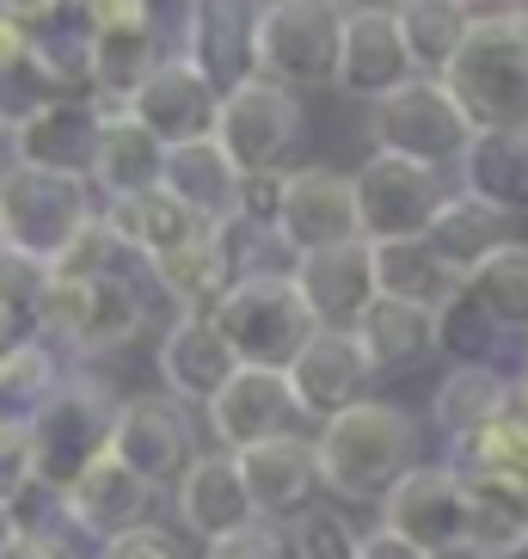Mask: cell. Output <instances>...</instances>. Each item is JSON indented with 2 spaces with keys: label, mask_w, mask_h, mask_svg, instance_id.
Segmentation results:
<instances>
[{
  "label": "cell",
  "mask_w": 528,
  "mask_h": 559,
  "mask_svg": "<svg viewBox=\"0 0 528 559\" xmlns=\"http://www.w3.org/2000/svg\"><path fill=\"white\" fill-rule=\"evenodd\" d=\"M154 504H160V492H154L142 474H130L111 449H105L74 486H62V510H68V523H74V535H81L86 547L154 523Z\"/></svg>",
  "instance_id": "obj_20"
},
{
  "label": "cell",
  "mask_w": 528,
  "mask_h": 559,
  "mask_svg": "<svg viewBox=\"0 0 528 559\" xmlns=\"http://www.w3.org/2000/svg\"><path fill=\"white\" fill-rule=\"evenodd\" d=\"M203 430H209V443L228 449V455L264 443V437H283V430H301L289 376H283V369H252V362H240V369L215 388L209 406H203Z\"/></svg>",
  "instance_id": "obj_13"
},
{
  "label": "cell",
  "mask_w": 528,
  "mask_h": 559,
  "mask_svg": "<svg viewBox=\"0 0 528 559\" xmlns=\"http://www.w3.org/2000/svg\"><path fill=\"white\" fill-rule=\"evenodd\" d=\"M424 443H430V425L418 412H406L387 394H363L357 406L314 425L320 492L338 510H375L394 492V479L424 461Z\"/></svg>",
  "instance_id": "obj_1"
},
{
  "label": "cell",
  "mask_w": 528,
  "mask_h": 559,
  "mask_svg": "<svg viewBox=\"0 0 528 559\" xmlns=\"http://www.w3.org/2000/svg\"><path fill=\"white\" fill-rule=\"evenodd\" d=\"M148 283H154V289H160V296L172 301L179 313H209L233 277H228V259H221V247H215V234L203 228L197 240H184V247L148 259Z\"/></svg>",
  "instance_id": "obj_35"
},
{
  "label": "cell",
  "mask_w": 528,
  "mask_h": 559,
  "mask_svg": "<svg viewBox=\"0 0 528 559\" xmlns=\"http://www.w3.org/2000/svg\"><path fill=\"white\" fill-rule=\"evenodd\" d=\"M418 68L399 44V25H394V7H345V32H338V74L332 86L345 99H363L375 105L381 93L406 86Z\"/></svg>",
  "instance_id": "obj_21"
},
{
  "label": "cell",
  "mask_w": 528,
  "mask_h": 559,
  "mask_svg": "<svg viewBox=\"0 0 528 559\" xmlns=\"http://www.w3.org/2000/svg\"><path fill=\"white\" fill-rule=\"evenodd\" d=\"M154 369H160V394H172L179 406L203 412L215 400V388L240 369V357L228 350V338L215 332L209 313H172V326L154 345Z\"/></svg>",
  "instance_id": "obj_23"
},
{
  "label": "cell",
  "mask_w": 528,
  "mask_h": 559,
  "mask_svg": "<svg viewBox=\"0 0 528 559\" xmlns=\"http://www.w3.org/2000/svg\"><path fill=\"white\" fill-rule=\"evenodd\" d=\"M350 191H357L363 240H418L448 198V173L406 160V154H369L350 173Z\"/></svg>",
  "instance_id": "obj_10"
},
{
  "label": "cell",
  "mask_w": 528,
  "mask_h": 559,
  "mask_svg": "<svg viewBox=\"0 0 528 559\" xmlns=\"http://www.w3.org/2000/svg\"><path fill=\"white\" fill-rule=\"evenodd\" d=\"M523 130H528V123H523Z\"/></svg>",
  "instance_id": "obj_58"
},
{
  "label": "cell",
  "mask_w": 528,
  "mask_h": 559,
  "mask_svg": "<svg viewBox=\"0 0 528 559\" xmlns=\"http://www.w3.org/2000/svg\"><path fill=\"white\" fill-rule=\"evenodd\" d=\"M504 7H511V13H516V19H523V25H528V0H504Z\"/></svg>",
  "instance_id": "obj_55"
},
{
  "label": "cell",
  "mask_w": 528,
  "mask_h": 559,
  "mask_svg": "<svg viewBox=\"0 0 528 559\" xmlns=\"http://www.w3.org/2000/svg\"><path fill=\"white\" fill-rule=\"evenodd\" d=\"M166 37L154 0H99V37H93V99L130 105L135 86L166 62Z\"/></svg>",
  "instance_id": "obj_12"
},
{
  "label": "cell",
  "mask_w": 528,
  "mask_h": 559,
  "mask_svg": "<svg viewBox=\"0 0 528 559\" xmlns=\"http://www.w3.org/2000/svg\"><path fill=\"white\" fill-rule=\"evenodd\" d=\"M461 191L492 203L497 215H528V130H473V142L455 160Z\"/></svg>",
  "instance_id": "obj_29"
},
{
  "label": "cell",
  "mask_w": 528,
  "mask_h": 559,
  "mask_svg": "<svg viewBox=\"0 0 528 559\" xmlns=\"http://www.w3.org/2000/svg\"><path fill=\"white\" fill-rule=\"evenodd\" d=\"M436 81L455 93L473 130H523L528 123V25L511 7L467 19L461 50Z\"/></svg>",
  "instance_id": "obj_2"
},
{
  "label": "cell",
  "mask_w": 528,
  "mask_h": 559,
  "mask_svg": "<svg viewBox=\"0 0 528 559\" xmlns=\"http://www.w3.org/2000/svg\"><path fill=\"white\" fill-rule=\"evenodd\" d=\"M504 394H511V369H497V362H448V376L430 394V430L443 437V449L461 443L504 406Z\"/></svg>",
  "instance_id": "obj_32"
},
{
  "label": "cell",
  "mask_w": 528,
  "mask_h": 559,
  "mask_svg": "<svg viewBox=\"0 0 528 559\" xmlns=\"http://www.w3.org/2000/svg\"><path fill=\"white\" fill-rule=\"evenodd\" d=\"M363 135L375 154H406V160H424L436 173H455L461 148L473 142V123L436 74H412L406 86H394L369 105Z\"/></svg>",
  "instance_id": "obj_6"
},
{
  "label": "cell",
  "mask_w": 528,
  "mask_h": 559,
  "mask_svg": "<svg viewBox=\"0 0 528 559\" xmlns=\"http://www.w3.org/2000/svg\"><path fill=\"white\" fill-rule=\"evenodd\" d=\"M93 559H184V554H179V535H166L160 523H142V528H130V535L99 542Z\"/></svg>",
  "instance_id": "obj_46"
},
{
  "label": "cell",
  "mask_w": 528,
  "mask_h": 559,
  "mask_svg": "<svg viewBox=\"0 0 528 559\" xmlns=\"http://www.w3.org/2000/svg\"><path fill=\"white\" fill-rule=\"evenodd\" d=\"M25 479H32V430H25V418L0 412V498H13Z\"/></svg>",
  "instance_id": "obj_47"
},
{
  "label": "cell",
  "mask_w": 528,
  "mask_h": 559,
  "mask_svg": "<svg viewBox=\"0 0 528 559\" xmlns=\"http://www.w3.org/2000/svg\"><path fill=\"white\" fill-rule=\"evenodd\" d=\"M296 289L308 301L320 326H357V313L375 301V264H369V240H345L326 252H301L296 259Z\"/></svg>",
  "instance_id": "obj_26"
},
{
  "label": "cell",
  "mask_w": 528,
  "mask_h": 559,
  "mask_svg": "<svg viewBox=\"0 0 528 559\" xmlns=\"http://www.w3.org/2000/svg\"><path fill=\"white\" fill-rule=\"evenodd\" d=\"M375 523L394 528V535H406V542L424 547V554H436L443 542H461L467 535V486H461V474H455L443 455L436 461L424 455L412 474H399L394 492L375 504Z\"/></svg>",
  "instance_id": "obj_15"
},
{
  "label": "cell",
  "mask_w": 528,
  "mask_h": 559,
  "mask_svg": "<svg viewBox=\"0 0 528 559\" xmlns=\"http://www.w3.org/2000/svg\"><path fill=\"white\" fill-rule=\"evenodd\" d=\"M50 99H62V86L44 74V62L32 56L25 32H19L13 13H0V123L19 130L25 117H37Z\"/></svg>",
  "instance_id": "obj_39"
},
{
  "label": "cell",
  "mask_w": 528,
  "mask_h": 559,
  "mask_svg": "<svg viewBox=\"0 0 528 559\" xmlns=\"http://www.w3.org/2000/svg\"><path fill=\"white\" fill-rule=\"evenodd\" d=\"M0 559H81V554H68V547H50V542H32V535H19L13 547Z\"/></svg>",
  "instance_id": "obj_49"
},
{
  "label": "cell",
  "mask_w": 528,
  "mask_h": 559,
  "mask_svg": "<svg viewBox=\"0 0 528 559\" xmlns=\"http://www.w3.org/2000/svg\"><path fill=\"white\" fill-rule=\"evenodd\" d=\"M105 222H111L123 240H130L142 259H160V252L184 247V240H197L209 222L203 215H191L166 185H154V191H142V198H123V203H105Z\"/></svg>",
  "instance_id": "obj_36"
},
{
  "label": "cell",
  "mask_w": 528,
  "mask_h": 559,
  "mask_svg": "<svg viewBox=\"0 0 528 559\" xmlns=\"http://www.w3.org/2000/svg\"><path fill=\"white\" fill-rule=\"evenodd\" d=\"M283 376H289L301 425H326L332 412L357 406V400L369 394L375 369H369V357H363V345H357L350 326H320L314 338L296 350V362H289Z\"/></svg>",
  "instance_id": "obj_18"
},
{
  "label": "cell",
  "mask_w": 528,
  "mask_h": 559,
  "mask_svg": "<svg viewBox=\"0 0 528 559\" xmlns=\"http://www.w3.org/2000/svg\"><path fill=\"white\" fill-rule=\"evenodd\" d=\"M148 326V283L135 277H56L37 301V332L68 362H93L135 345Z\"/></svg>",
  "instance_id": "obj_3"
},
{
  "label": "cell",
  "mask_w": 528,
  "mask_h": 559,
  "mask_svg": "<svg viewBox=\"0 0 528 559\" xmlns=\"http://www.w3.org/2000/svg\"><path fill=\"white\" fill-rule=\"evenodd\" d=\"M25 7H32V0H0V13H25Z\"/></svg>",
  "instance_id": "obj_56"
},
{
  "label": "cell",
  "mask_w": 528,
  "mask_h": 559,
  "mask_svg": "<svg viewBox=\"0 0 528 559\" xmlns=\"http://www.w3.org/2000/svg\"><path fill=\"white\" fill-rule=\"evenodd\" d=\"M215 105H221V93H215L197 68L172 50L148 81L135 86V99L117 105V111H130L142 130L160 135L166 148H179V142H197V135L215 130Z\"/></svg>",
  "instance_id": "obj_25"
},
{
  "label": "cell",
  "mask_w": 528,
  "mask_h": 559,
  "mask_svg": "<svg viewBox=\"0 0 528 559\" xmlns=\"http://www.w3.org/2000/svg\"><path fill=\"white\" fill-rule=\"evenodd\" d=\"M357 535L363 528L350 523L338 504H314L289 523V554L296 559H357Z\"/></svg>",
  "instance_id": "obj_42"
},
{
  "label": "cell",
  "mask_w": 528,
  "mask_h": 559,
  "mask_svg": "<svg viewBox=\"0 0 528 559\" xmlns=\"http://www.w3.org/2000/svg\"><path fill=\"white\" fill-rule=\"evenodd\" d=\"M240 479H247V498L259 510V523L289 528L301 510H314L320 498V461H314V430H283V437H264V443L240 449Z\"/></svg>",
  "instance_id": "obj_16"
},
{
  "label": "cell",
  "mask_w": 528,
  "mask_h": 559,
  "mask_svg": "<svg viewBox=\"0 0 528 559\" xmlns=\"http://www.w3.org/2000/svg\"><path fill=\"white\" fill-rule=\"evenodd\" d=\"M516 376H523V381H528V338H523V362H516Z\"/></svg>",
  "instance_id": "obj_57"
},
{
  "label": "cell",
  "mask_w": 528,
  "mask_h": 559,
  "mask_svg": "<svg viewBox=\"0 0 528 559\" xmlns=\"http://www.w3.org/2000/svg\"><path fill=\"white\" fill-rule=\"evenodd\" d=\"M68 369H74V362H68L44 332H25L19 345L0 350V412H7V418H32V412L62 388Z\"/></svg>",
  "instance_id": "obj_38"
},
{
  "label": "cell",
  "mask_w": 528,
  "mask_h": 559,
  "mask_svg": "<svg viewBox=\"0 0 528 559\" xmlns=\"http://www.w3.org/2000/svg\"><path fill=\"white\" fill-rule=\"evenodd\" d=\"M357 559H430L424 547H412L406 542V535H394V528H363V535H357Z\"/></svg>",
  "instance_id": "obj_48"
},
{
  "label": "cell",
  "mask_w": 528,
  "mask_h": 559,
  "mask_svg": "<svg viewBox=\"0 0 528 559\" xmlns=\"http://www.w3.org/2000/svg\"><path fill=\"white\" fill-rule=\"evenodd\" d=\"M338 7H399V0H338Z\"/></svg>",
  "instance_id": "obj_54"
},
{
  "label": "cell",
  "mask_w": 528,
  "mask_h": 559,
  "mask_svg": "<svg viewBox=\"0 0 528 559\" xmlns=\"http://www.w3.org/2000/svg\"><path fill=\"white\" fill-rule=\"evenodd\" d=\"M430 559H492V554H485V547H473V542L461 535V542H443V547H436Z\"/></svg>",
  "instance_id": "obj_50"
},
{
  "label": "cell",
  "mask_w": 528,
  "mask_h": 559,
  "mask_svg": "<svg viewBox=\"0 0 528 559\" xmlns=\"http://www.w3.org/2000/svg\"><path fill=\"white\" fill-rule=\"evenodd\" d=\"M105 111L93 93H62L50 99L37 117H25L13 130V160L19 166H44V173H68V179H86L93 173V154H99V130Z\"/></svg>",
  "instance_id": "obj_22"
},
{
  "label": "cell",
  "mask_w": 528,
  "mask_h": 559,
  "mask_svg": "<svg viewBox=\"0 0 528 559\" xmlns=\"http://www.w3.org/2000/svg\"><path fill=\"white\" fill-rule=\"evenodd\" d=\"M7 166H13V130L0 123V173H7Z\"/></svg>",
  "instance_id": "obj_52"
},
{
  "label": "cell",
  "mask_w": 528,
  "mask_h": 559,
  "mask_svg": "<svg viewBox=\"0 0 528 559\" xmlns=\"http://www.w3.org/2000/svg\"><path fill=\"white\" fill-rule=\"evenodd\" d=\"M504 240H511V215H497L492 203L467 198V191H448L443 210H436V222L424 228V247L436 252L461 283H467V271H473L485 252H497Z\"/></svg>",
  "instance_id": "obj_33"
},
{
  "label": "cell",
  "mask_w": 528,
  "mask_h": 559,
  "mask_svg": "<svg viewBox=\"0 0 528 559\" xmlns=\"http://www.w3.org/2000/svg\"><path fill=\"white\" fill-rule=\"evenodd\" d=\"M283 185H289V166H271V173H247V179H240V203H233V215H240V222H252V228H271V234H277Z\"/></svg>",
  "instance_id": "obj_45"
},
{
  "label": "cell",
  "mask_w": 528,
  "mask_h": 559,
  "mask_svg": "<svg viewBox=\"0 0 528 559\" xmlns=\"http://www.w3.org/2000/svg\"><path fill=\"white\" fill-rule=\"evenodd\" d=\"M252 32H259V0H184L179 56L197 68L215 93H228V86L259 74Z\"/></svg>",
  "instance_id": "obj_17"
},
{
  "label": "cell",
  "mask_w": 528,
  "mask_h": 559,
  "mask_svg": "<svg viewBox=\"0 0 528 559\" xmlns=\"http://www.w3.org/2000/svg\"><path fill=\"white\" fill-rule=\"evenodd\" d=\"M166 179V142L154 130H142L130 111H105V130H99V154H93V173L86 185L99 191L105 203H123V198H142Z\"/></svg>",
  "instance_id": "obj_28"
},
{
  "label": "cell",
  "mask_w": 528,
  "mask_h": 559,
  "mask_svg": "<svg viewBox=\"0 0 528 559\" xmlns=\"http://www.w3.org/2000/svg\"><path fill=\"white\" fill-rule=\"evenodd\" d=\"M111 455L142 474L154 492H166L184 474V461L197 455V430H191V406H179L172 394H130L117 400L111 418Z\"/></svg>",
  "instance_id": "obj_11"
},
{
  "label": "cell",
  "mask_w": 528,
  "mask_h": 559,
  "mask_svg": "<svg viewBox=\"0 0 528 559\" xmlns=\"http://www.w3.org/2000/svg\"><path fill=\"white\" fill-rule=\"evenodd\" d=\"M215 332L228 338V350L252 369H289L296 350L320 332V320L308 313L296 277L289 271H259L221 289V301L209 308Z\"/></svg>",
  "instance_id": "obj_5"
},
{
  "label": "cell",
  "mask_w": 528,
  "mask_h": 559,
  "mask_svg": "<svg viewBox=\"0 0 528 559\" xmlns=\"http://www.w3.org/2000/svg\"><path fill=\"white\" fill-rule=\"evenodd\" d=\"M166 492H172V523H179V535H191L197 547L259 523V510L247 498V479H240V461L228 449H197Z\"/></svg>",
  "instance_id": "obj_19"
},
{
  "label": "cell",
  "mask_w": 528,
  "mask_h": 559,
  "mask_svg": "<svg viewBox=\"0 0 528 559\" xmlns=\"http://www.w3.org/2000/svg\"><path fill=\"white\" fill-rule=\"evenodd\" d=\"M111 418H117V388L105 376H93V369L74 362V369L62 376V388L25 418V430H32V479L37 486H50V492L74 486V479L111 449Z\"/></svg>",
  "instance_id": "obj_4"
},
{
  "label": "cell",
  "mask_w": 528,
  "mask_h": 559,
  "mask_svg": "<svg viewBox=\"0 0 528 559\" xmlns=\"http://www.w3.org/2000/svg\"><path fill=\"white\" fill-rule=\"evenodd\" d=\"M357 345H363L375 381L387 376H412L436 357V308H418V301H394L375 296L363 313H357Z\"/></svg>",
  "instance_id": "obj_27"
},
{
  "label": "cell",
  "mask_w": 528,
  "mask_h": 559,
  "mask_svg": "<svg viewBox=\"0 0 528 559\" xmlns=\"http://www.w3.org/2000/svg\"><path fill=\"white\" fill-rule=\"evenodd\" d=\"M338 32H345L338 0H259V32H252L259 74L289 93H320L338 74Z\"/></svg>",
  "instance_id": "obj_7"
},
{
  "label": "cell",
  "mask_w": 528,
  "mask_h": 559,
  "mask_svg": "<svg viewBox=\"0 0 528 559\" xmlns=\"http://www.w3.org/2000/svg\"><path fill=\"white\" fill-rule=\"evenodd\" d=\"M99 210L93 185L68 179V173H44V166H7L0 173V247L25 252L37 264H56L62 247L81 234V222Z\"/></svg>",
  "instance_id": "obj_8"
},
{
  "label": "cell",
  "mask_w": 528,
  "mask_h": 559,
  "mask_svg": "<svg viewBox=\"0 0 528 559\" xmlns=\"http://www.w3.org/2000/svg\"><path fill=\"white\" fill-rule=\"evenodd\" d=\"M369 264H375V296L418 301V308H443L461 289V277L424 247V234L418 240H369Z\"/></svg>",
  "instance_id": "obj_34"
},
{
  "label": "cell",
  "mask_w": 528,
  "mask_h": 559,
  "mask_svg": "<svg viewBox=\"0 0 528 559\" xmlns=\"http://www.w3.org/2000/svg\"><path fill=\"white\" fill-rule=\"evenodd\" d=\"M467 486V542L492 559L528 554V474H461Z\"/></svg>",
  "instance_id": "obj_30"
},
{
  "label": "cell",
  "mask_w": 528,
  "mask_h": 559,
  "mask_svg": "<svg viewBox=\"0 0 528 559\" xmlns=\"http://www.w3.org/2000/svg\"><path fill=\"white\" fill-rule=\"evenodd\" d=\"M277 240L289 247V259L345 247V240H363L350 173H338V166H289V185H283V215H277Z\"/></svg>",
  "instance_id": "obj_14"
},
{
  "label": "cell",
  "mask_w": 528,
  "mask_h": 559,
  "mask_svg": "<svg viewBox=\"0 0 528 559\" xmlns=\"http://www.w3.org/2000/svg\"><path fill=\"white\" fill-rule=\"evenodd\" d=\"M197 559H296V554H289V528L247 523V528H233V535H221V542H209Z\"/></svg>",
  "instance_id": "obj_44"
},
{
  "label": "cell",
  "mask_w": 528,
  "mask_h": 559,
  "mask_svg": "<svg viewBox=\"0 0 528 559\" xmlns=\"http://www.w3.org/2000/svg\"><path fill=\"white\" fill-rule=\"evenodd\" d=\"M209 135L221 142V154L233 160L240 179L247 173H271V166H289V148L301 142V93L252 74V81L221 93Z\"/></svg>",
  "instance_id": "obj_9"
},
{
  "label": "cell",
  "mask_w": 528,
  "mask_h": 559,
  "mask_svg": "<svg viewBox=\"0 0 528 559\" xmlns=\"http://www.w3.org/2000/svg\"><path fill=\"white\" fill-rule=\"evenodd\" d=\"M44 289H50V264L25 259V252L0 247V308L19 313L25 326H37V301H44Z\"/></svg>",
  "instance_id": "obj_43"
},
{
  "label": "cell",
  "mask_w": 528,
  "mask_h": 559,
  "mask_svg": "<svg viewBox=\"0 0 528 559\" xmlns=\"http://www.w3.org/2000/svg\"><path fill=\"white\" fill-rule=\"evenodd\" d=\"M455 7H467V13H492V7H504V0H455Z\"/></svg>",
  "instance_id": "obj_53"
},
{
  "label": "cell",
  "mask_w": 528,
  "mask_h": 559,
  "mask_svg": "<svg viewBox=\"0 0 528 559\" xmlns=\"http://www.w3.org/2000/svg\"><path fill=\"white\" fill-rule=\"evenodd\" d=\"M166 191L184 203L191 215H203V222H228L233 203H240V173H233V160L221 154V142L215 135H197V142H179V148H166Z\"/></svg>",
  "instance_id": "obj_31"
},
{
  "label": "cell",
  "mask_w": 528,
  "mask_h": 559,
  "mask_svg": "<svg viewBox=\"0 0 528 559\" xmlns=\"http://www.w3.org/2000/svg\"><path fill=\"white\" fill-rule=\"evenodd\" d=\"M19 19V32L32 44L62 93H93V37H99V0H32Z\"/></svg>",
  "instance_id": "obj_24"
},
{
  "label": "cell",
  "mask_w": 528,
  "mask_h": 559,
  "mask_svg": "<svg viewBox=\"0 0 528 559\" xmlns=\"http://www.w3.org/2000/svg\"><path fill=\"white\" fill-rule=\"evenodd\" d=\"M19 542V516H13V498H0V554Z\"/></svg>",
  "instance_id": "obj_51"
},
{
  "label": "cell",
  "mask_w": 528,
  "mask_h": 559,
  "mask_svg": "<svg viewBox=\"0 0 528 559\" xmlns=\"http://www.w3.org/2000/svg\"><path fill=\"white\" fill-rule=\"evenodd\" d=\"M467 296L492 313V326L504 338H528V240H504L497 252L467 271Z\"/></svg>",
  "instance_id": "obj_37"
},
{
  "label": "cell",
  "mask_w": 528,
  "mask_h": 559,
  "mask_svg": "<svg viewBox=\"0 0 528 559\" xmlns=\"http://www.w3.org/2000/svg\"><path fill=\"white\" fill-rule=\"evenodd\" d=\"M497 345H504V332L492 326V313L479 308L467 296V283L455 296L436 308V357L448 362H497Z\"/></svg>",
  "instance_id": "obj_41"
},
{
  "label": "cell",
  "mask_w": 528,
  "mask_h": 559,
  "mask_svg": "<svg viewBox=\"0 0 528 559\" xmlns=\"http://www.w3.org/2000/svg\"><path fill=\"white\" fill-rule=\"evenodd\" d=\"M467 19L473 13L455 7V0H399L394 25H399V44H406V56H412L418 74H443L448 56L461 50Z\"/></svg>",
  "instance_id": "obj_40"
}]
</instances>
